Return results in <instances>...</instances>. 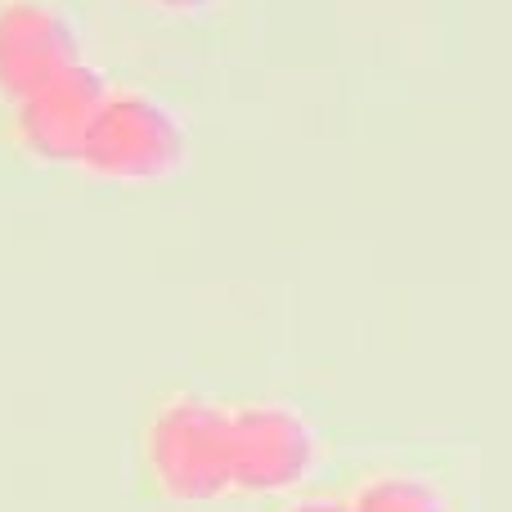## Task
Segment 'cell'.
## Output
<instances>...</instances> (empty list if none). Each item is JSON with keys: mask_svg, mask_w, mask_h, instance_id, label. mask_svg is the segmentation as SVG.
Masks as SVG:
<instances>
[{"mask_svg": "<svg viewBox=\"0 0 512 512\" xmlns=\"http://www.w3.org/2000/svg\"><path fill=\"white\" fill-rule=\"evenodd\" d=\"M144 472L171 504H212L234 490V414L203 396H176L144 427Z\"/></svg>", "mask_w": 512, "mask_h": 512, "instance_id": "6da1fadb", "label": "cell"}, {"mask_svg": "<svg viewBox=\"0 0 512 512\" xmlns=\"http://www.w3.org/2000/svg\"><path fill=\"white\" fill-rule=\"evenodd\" d=\"M185 158L176 113L149 95H113L86 140V167L117 180H158Z\"/></svg>", "mask_w": 512, "mask_h": 512, "instance_id": "7a4b0ae2", "label": "cell"}, {"mask_svg": "<svg viewBox=\"0 0 512 512\" xmlns=\"http://www.w3.org/2000/svg\"><path fill=\"white\" fill-rule=\"evenodd\" d=\"M319 459L310 423L288 405H248L234 414V490L283 495L301 486Z\"/></svg>", "mask_w": 512, "mask_h": 512, "instance_id": "3957f363", "label": "cell"}, {"mask_svg": "<svg viewBox=\"0 0 512 512\" xmlns=\"http://www.w3.org/2000/svg\"><path fill=\"white\" fill-rule=\"evenodd\" d=\"M81 63L72 23L41 0H5L0 5V90L23 104L54 77Z\"/></svg>", "mask_w": 512, "mask_h": 512, "instance_id": "277c9868", "label": "cell"}, {"mask_svg": "<svg viewBox=\"0 0 512 512\" xmlns=\"http://www.w3.org/2000/svg\"><path fill=\"white\" fill-rule=\"evenodd\" d=\"M108 99L113 95H108L104 72L77 63L18 104V135L45 162H81Z\"/></svg>", "mask_w": 512, "mask_h": 512, "instance_id": "5b68a950", "label": "cell"}, {"mask_svg": "<svg viewBox=\"0 0 512 512\" xmlns=\"http://www.w3.org/2000/svg\"><path fill=\"white\" fill-rule=\"evenodd\" d=\"M346 504L351 512H445L441 490L423 477H405V472L369 477Z\"/></svg>", "mask_w": 512, "mask_h": 512, "instance_id": "8992f818", "label": "cell"}, {"mask_svg": "<svg viewBox=\"0 0 512 512\" xmlns=\"http://www.w3.org/2000/svg\"><path fill=\"white\" fill-rule=\"evenodd\" d=\"M279 512H351V504L346 499H328V495H310V499H292Z\"/></svg>", "mask_w": 512, "mask_h": 512, "instance_id": "52a82bcc", "label": "cell"}, {"mask_svg": "<svg viewBox=\"0 0 512 512\" xmlns=\"http://www.w3.org/2000/svg\"><path fill=\"white\" fill-rule=\"evenodd\" d=\"M153 5H162V9H203V5H212V0H153Z\"/></svg>", "mask_w": 512, "mask_h": 512, "instance_id": "ba28073f", "label": "cell"}]
</instances>
